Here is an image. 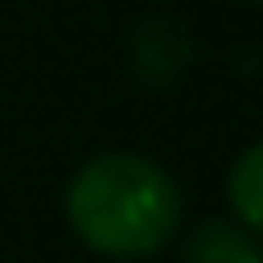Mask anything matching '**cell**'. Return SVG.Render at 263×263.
Instances as JSON below:
<instances>
[{
	"label": "cell",
	"mask_w": 263,
	"mask_h": 263,
	"mask_svg": "<svg viewBox=\"0 0 263 263\" xmlns=\"http://www.w3.org/2000/svg\"><path fill=\"white\" fill-rule=\"evenodd\" d=\"M185 263H263V245L245 227L213 217V222H199L194 236L185 240Z\"/></svg>",
	"instance_id": "2"
},
{
	"label": "cell",
	"mask_w": 263,
	"mask_h": 263,
	"mask_svg": "<svg viewBox=\"0 0 263 263\" xmlns=\"http://www.w3.org/2000/svg\"><path fill=\"white\" fill-rule=\"evenodd\" d=\"M65 213L88 250L111 259H143L176 236L180 190L157 162L134 153H106L69 180Z\"/></svg>",
	"instance_id": "1"
},
{
	"label": "cell",
	"mask_w": 263,
	"mask_h": 263,
	"mask_svg": "<svg viewBox=\"0 0 263 263\" xmlns=\"http://www.w3.org/2000/svg\"><path fill=\"white\" fill-rule=\"evenodd\" d=\"M227 199H231L236 217H240L250 231H263V143L245 148V153H240V162L231 166Z\"/></svg>",
	"instance_id": "3"
}]
</instances>
